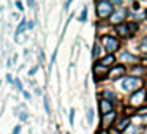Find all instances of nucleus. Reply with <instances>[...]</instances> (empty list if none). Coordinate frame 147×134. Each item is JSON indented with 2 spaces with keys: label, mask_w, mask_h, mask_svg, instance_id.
Returning <instances> with one entry per match:
<instances>
[{
  "label": "nucleus",
  "mask_w": 147,
  "mask_h": 134,
  "mask_svg": "<svg viewBox=\"0 0 147 134\" xmlns=\"http://www.w3.org/2000/svg\"><path fill=\"white\" fill-rule=\"evenodd\" d=\"M142 82H141L139 77H125L120 82V88H123L125 92H131V90H134V88H139Z\"/></svg>",
  "instance_id": "f257e3e1"
},
{
  "label": "nucleus",
  "mask_w": 147,
  "mask_h": 134,
  "mask_svg": "<svg viewBox=\"0 0 147 134\" xmlns=\"http://www.w3.org/2000/svg\"><path fill=\"white\" fill-rule=\"evenodd\" d=\"M96 13H98L100 17H108L114 13V8H112V3L111 2H98L96 3Z\"/></svg>",
  "instance_id": "f03ea898"
},
{
  "label": "nucleus",
  "mask_w": 147,
  "mask_h": 134,
  "mask_svg": "<svg viewBox=\"0 0 147 134\" xmlns=\"http://www.w3.org/2000/svg\"><path fill=\"white\" fill-rule=\"evenodd\" d=\"M103 44H105L106 51L109 52V55H112V52L119 49V41L114 36H103Z\"/></svg>",
  "instance_id": "7ed1b4c3"
},
{
  "label": "nucleus",
  "mask_w": 147,
  "mask_h": 134,
  "mask_svg": "<svg viewBox=\"0 0 147 134\" xmlns=\"http://www.w3.org/2000/svg\"><path fill=\"white\" fill-rule=\"evenodd\" d=\"M144 101H146V92H144V90H138V92H134L133 95H131V98H130L131 106H134V107L142 106Z\"/></svg>",
  "instance_id": "20e7f679"
},
{
  "label": "nucleus",
  "mask_w": 147,
  "mask_h": 134,
  "mask_svg": "<svg viewBox=\"0 0 147 134\" xmlns=\"http://www.w3.org/2000/svg\"><path fill=\"white\" fill-rule=\"evenodd\" d=\"M125 16H127V11H123V10L115 11V13L111 14V22L112 24H119V22H122V21L125 19Z\"/></svg>",
  "instance_id": "39448f33"
},
{
  "label": "nucleus",
  "mask_w": 147,
  "mask_h": 134,
  "mask_svg": "<svg viewBox=\"0 0 147 134\" xmlns=\"http://www.w3.org/2000/svg\"><path fill=\"white\" fill-rule=\"evenodd\" d=\"M100 111H101L103 115L109 114V112L112 111V103L108 101V99H101V101H100Z\"/></svg>",
  "instance_id": "423d86ee"
},
{
  "label": "nucleus",
  "mask_w": 147,
  "mask_h": 134,
  "mask_svg": "<svg viewBox=\"0 0 147 134\" xmlns=\"http://www.w3.org/2000/svg\"><path fill=\"white\" fill-rule=\"evenodd\" d=\"M115 115H117V114H115L114 111H111L109 114L103 115V126H105V128L111 126V125H112V121L115 120Z\"/></svg>",
  "instance_id": "0eeeda50"
},
{
  "label": "nucleus",
  "mask_w": 147,
  "mask_h": 134,
  "mask_svg": "<svg viewBox=\"0 0 147 134\" xmlns=\"http://www.w3.org/2000/svg\"><path fill=\"white\" fill-rule=\"evenodd\" d=\"M123 73H125V68L122 66V65H119V66H115L114 70H112L111 73H109V76H111V77H114V79H115V77L123 76Z\"/></svg>",
  "instance_id": "6e6552de"
},
{
  "label": "nucleus",
  "mask_w": 147,
  "mask_h": 134,
  "mask_svg": "<svg viewBox=\"0 0 147 134\" xmlns=\"http://www.w3.org/2000/svg\"><path fill=\"white\" fill-rule=\"evenodd\" d=\"M117 32H119V35H120L122 38H130V35H131L130 30H128V27L127 25H122V24H120V25H117Z\"/></svg>",
  "instance_id": "1a4fd4ad"
},
{
  "label": "nucleus",
  "mask_w": 147,
  "mask_h": 134,
  "mask_svg": "<svg viewBox=\"0 0 147 134\" xmlns=\"http://www.w3.org/2000/svg\"><path fill=\"white\" fill-rule=\"evenodd\" d=\"M114 62H115V57H114V55H106V57L101 58L100 65H101V66H109V65H112Z\"/></svg>",
  "instance_id": "9d476101"
},
{
  "label": "nucleus",
  "mask_w": 147,
  "mask_h": 134,
  "mask_svg": "<svg viewBox=\"0 0 147 134\" xmlns=\"http://www.w3.org/2000/svg\"><path fill=\"white\" fill-rule=\"evenodd\" d=\"M120 60H122V62H130V63H136V62H138V57H134V55H130V54H127V52H123V54L120 55Z\"/></svg>",
  "instance_id": "9b49d317"
},
{
  "label": "nucleus",
  "mask_w": 147,
  "mask_h": 134,
  "mask_svg": "<svg viewBox=\"0 0 147 134\" xmlns=\"http://www.w3.org/2000/svg\"><path fill=\"white\" fill-rule=\"evenodd\" d=\"M93 71H95V74L98 76V74H106V66H101V65H96L95 68H93Z\"/></svg>",
  "instance_id": "f8f14e48"
},
{
  "label": "nucleus",
  "mask_w": 147,
  "mask_h": 134,
  "mask_svg": "<svg viewBox=\"0 0 147 134\" xmlns=\"http://www.w3.org/2000/svg\"><path fill=\"white\" fill-rule=\"evenodd\" d=\"M130 125V118H125L123 121H120L119 123V131H123V129H127V126Z\"/></svg>",
  "instance_id": "ddd939ff"
},
{
  "label": "nucleus",
  "mask_w": 147,
  "mask_h": 134,
  "mask_svg": "<svg viewBox=\"0 0 147 134\" xmlns=\"http://www.w3.org/2000/svg\"><path fill=\"white\" fill-rule=\"evenodd\" d=\"M26 24H27V21H26V19H22V21H21V24H19V27H18V29H16V35H19V33H21V32H22V30H24V29H26V27H27V25H26Z\"/></svg>",
  "instance_id": "4468645a"
},
{
  "label": "nucleus",
  "mask_w": 147,
  "mask_h": 134,
  "mask_svg": "<svg viewBox=\"0 0 147 134\" xmlns=\"http://www.w3.org/2000/svg\"><path fill=\"white\" fill-rule=\"evenodd\" d=\"M100 54H101V51H100V46H98V44H95V46H93V52H92L93 58L100 57Z\"/></svg>",
  "instance_id": "2eb2a0df"
},
{
  "label": "nucleus",
  "mask_w": 147,
  "mask_h": 134,
  "mask_svg": "<svg viewBox=\"0 0 147 134\" xmlns=\"http://www.w3.org/2000/svg\"><path fill=\"white\" fill-rule=\"evenodd\" d=\"M87 121H89V123L93 121V111L92 109H89V112H87Z\"/></svg>",
  "instance_id": "dca6fc26"
},
{
  "label": "nucleus",
  "mask_w": 147,
  "mask_h": 134,
  "mask_svg": "<svg viewBox=\"0 0 147 134\" xmlns=\"http://www.w3.org/2000/svg\"><path fill=\"white\" fill-rule=\"evenodd\" d=\"M86 17H87V10L84 8V10H82V14H81V17H79V21H86Z\"/></svg>",
  "instance_id": "f3484780"
},
{
  "label": "nucleus",
  "mask_w": 147,
  "mask_h": 134,
  "mask_svg": "<svg viewBox=\"0 0 147 134\" xmlns=\"http://www.w3.org/2000/svg\"><path fill=\"white\" fill-rule=\"evenodd\" d=\"M73 121H74V109H71L70 111V123L73 125Z\"/></svg>",
  "instance_id": "a211bd4d"
},
{
  "label": "nucleus",
  "mask_w": 147,
  "mask_h": 134,
  "mask_svg": "<svg viewBox=\"0 0 147 134\" xmlns=\"http://www.w3.org/2000/svg\"><path fill=\"white\" fill-rule=\"evenodd\" d=\"M105 96H106V98H115V95H114V93H111V92H105Z\"/></svg>",
  "instance_id": "6ab92c4d"
},
{
  "label": "nucleus",
  "mask_w": 147,
  "mask_h": 134,
  "mask_svg": "<svg viewBox=\"0 0 147 134\" xmlns=\"http://www.w3.org/2000/svg\"><path fill=\"white\" fill-rule=\"evenodd\" d=\"M14 82H16V85H18V90H21V92H22V85H21V82H19V80H14Z\"/></svg>",
  "instance_id": "aec40b11"
},
{
  "label": "nucleus",
  "mask_w": 147,
  "mask_h": 134,
  "mask_svg": "<svg viewBox=\"0 0 147 134\" xmlns=\"http://www.w3.org/2000/svg\"><path fill=\"white\" fill-rule=\"evenodd\" d=\"M16 7L19 8V10H24V7H22V3H21V2H16Z\"/></svg>",
  "instance_id": "412c9836"
},
{
  "label": "nucleus",
  "mask_w": 147,
  "mask_h": 134,
  "mask_svg": "<svg viewBox=\"0 0 147 134\" xmlns=\"http://www.w3.org/2000/svg\"><path fill=\"white\" fill-rule=\"evenodd\" d=\"M19 131H21V126H16V128H14V131H13V134H18Z\"/></svg>",
  "instance_id": "4be33fe9"
},
{
  "label": "nucleus",
  "mask_w": 147,
  "mask_h": 134,
  "mask_svg": "<svg viewBox=\"0 0 147 134\" xmlns=\"http://www.w3.org/2000/svg\"><path fill=\"white\" fill-rule=\"evenodd\" d=\"M142 49H147V40H146V41L142 43Z\"/></svg>",
  "instance_id": "5701e85b"
},
{
  "label": "nucleus",
  "mask_w": 147,
  "mask_h": 134,
  "mask_svg": "<svg viewBox=\"0 0 147 134\" xmlns=\"http://www.w3.org/2000/svg\"><path fill=\"white\" fill-rule=\"evenodd\" d=\"M144 65H147V58H144Z\"/></svg>",
  "instance_id": "b1692460"
},
{
  "label": "nucleus",
  "mask_w": 147,
  "mask_h": 134,
  "mask_svg": "<svg viewBox=\"0 0 147 134\" xmlns=\"http://www.w3.org/2000/svg\"><path fill=\"white\" fill-rule=\"evenodd\" d=\"M101 134H106V133H101Z\"/></svg>",
  "instance_id": "393cba45"
},
{
  "label": "nucleus",
  "mask_w": 147,
  "mask_h": 134,
  "mask_svg": "<svg viewBox=\"0 0 147 134\" xmlns=\"http://www.w3.org/2000/svg\"><path fill=\"white\" fill-rule=\"evenodd\" d=\"M67 134H70V133H67Z\"/></svg>",
  "instance_id": "a878e982"
}]
</instances>
